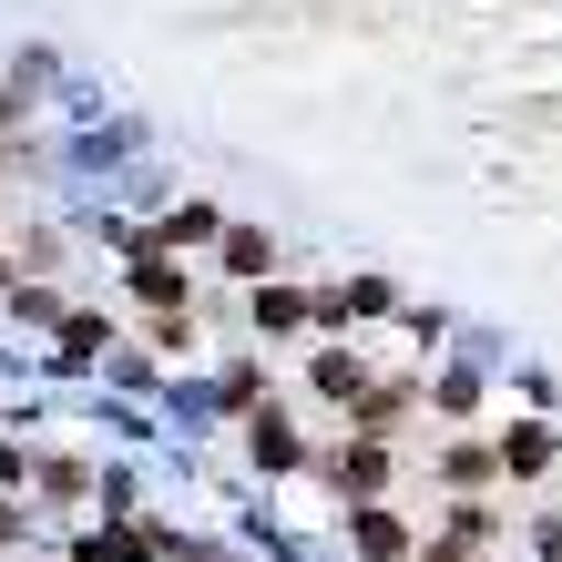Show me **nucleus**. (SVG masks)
<instances>
[{
    "instance_id": "nucleus-1",
    "label": "nucleus",
    "mask_w": 562,
    "mask_h": 562,
    "mask_svg": "<svg viewBox=\"0 0 562 562\" xmlns=\"http://www.w3.org/2000/svg\"><path fill=\"white\" fill-rule=\"evenodd\" d=\"M327 502H400V440H369V429H338V440H317V471H307Z\"/></svg>"
},
{
    "instance_id": "nucleus-2",
    "label": "nucleus",
    "mask_w": 562,
    "mask_h": 562,
    "mask_svg": "<svg viewBox=\"0 0 562 562\" xmlns=\"http://www.w3.org/2000/svg\"><path fill=\"white\" fill-rule=\"evenodd\" d=\"M236 440H246V471H256V481H307V471H317V440L296 429L286 400H256V409L236 419Z\"/></svg>"
},
{
    "instance_id": "nucleus-3",
    "label": "nucleus",
    "mask_w": 562,
    "mask_h": 562,
    "mask_svg": "<svg viewBox=\"0 0 562 562\" xmlns=\"http://www.w3.org/2000/svg\"><path fill=\"white\" fill-rule=\"evenodd\" d=\"M338 542H348V562H419L429 521L400 512V502H348V512H338Z\"/></svg>"
},
{
    "instance_id": "nucleus-4",
    "label": "nucleus",
    "mask_w": 562,
    "mask_h": 562,
    "mask_svg": "<svg viewBox=\"0 0 562 562\" xmlns=\"http://www.w3.org/2000/svg\"><path fill=\"white\" fill-rule=\"evenodd\" d=\"M429 379V419L440 429H481V409H491V369H481V338L471 348H450L440 369H419Z\"/></svg>"
},
{
    "instance_id": "nucleus-5",
    "label": "nucleus",
    "mask_w": 562,
    "mask_h": 562,
    "mask_svg": "<svg viewBox=\"0 0 562 562\" xmlns=\"http://www.w3.org/2000/svg\"><path fill=\"white\" fill-rule=\"evenodd\" d=\"M429 471H440V502H491V491H502V450H491V429H450V440L429 450Z\"/></svg>"
},
{
    "instance_id": "nucleus-6",
    "label": "nucleus",
    "mask_w": 562,
    "mask_h": 562,
    "mask_svg": "<svg viewBox=\"0 0 562 562\" xmlns=\"http://www.w3.org/2000/svg\"><path fill=\"white\" fill-rule=\"evenodd\" d=\"M369 379H379V369H369V348H358V338H317V348H307V400H317L327 419H348L358 400H369Z\"/></svg>"
},
{
    "instance_id": "nucleus-7",
    "label": "nucleus",
    "mask_w": 562,
    "mask_h": 562,
    "mask_svg": "<svg viewBox=\"0 0 562 562\" xmlns=\"http://www.w3.org/2000/svg\"><path fill=\"white\" fill-rule=\"evenodd\" d=\"M256 400H277V379H267V358H225V369L205 379V389H175V409H194V419H225L236 429Z\"/></svg>"
},
{
    "instance_id": "nucleus-8",
    "label": "nucleus",
    "mask_w": 562,
    "mask_h": 562,
    "mask_svg": "<svg viewBox=\"0 0 562 562\" xmlns=\"http://www.w3.org/2000/svg\"><path fill=\"white\" fill-rule=\"evenodd\" d=\"M246 327L256 338H317V277H267V286H246Z\"/></svg>"
},
{
    "instance_id": "nucleus-9",
    "label": "nucleus",
    "mask_w": 562,
    "mask_h": 562,
    "mask_svg": "<svg viewBox=\"0 0 562 562\" xmlns=\"http://www.w3.org/2000/svg\"><path fill=\"white\" fill-rule=\"evenodd\" d=\"M491 450H502V491H542V481L562 471V450H552V419H532V409H512L502 429H491Z\"/></svg>"
},
{
    "instance_id": "nucleus-10",
    "label": "nucleus",
    "mask_w": 562,
    "mask_h": 562,
    "mask_svg": "<svg viewBox=\"0 0 562 562\" xmlns=\"http://www.w3.org/2000/svg\"><path fill=\"white\" fill-rule=\"evenodd\" d=\"M429 419V379L400 369V379H369V400L348 409V429H369V440H409V429Z\"/></svg>"
},
{
    "instance_id": "nucleus-11",
    "label": "nucleus",
    "mask_w": 562,
    "mask_h": 562,
    "mask_svg": "<svg viewBox=\"0 0 562 562\" xmlns=\"http://www.w3.org/2000/svg\"><path fill=\"white\" fill-rule=\"evenodd\" d=\"M123 286H134V296H144L154 317H175V307H194V267H184V256H164L154 236H144V246H123Z\"/></svg>"
},
{
    "instance_id": "nucleus-12",
    "label": "nucleus",
    "mask_w": 562,
    "mask_h": 562,
    "mask_svg": "<svg viewBox=\"0 0 562 562\" xmlns=\"http://www.w3.org/2000/svg\"><path fill=\"white\" fill-rule=\"evenodd\" d=\"M205 267H215L225 286H267V277H286V246L267 236V225H236V215H225V236H215Z\"/></svg>"
},
{
    "instance_id": "nucleus-13",
    "label": "nucleus",
    "mask_w": 562,
    "mask_h": 562,
    "mask_svg": "<svg viewBox=\"0 0 562 562\" xmlns=\"http://www.w3.org/2000/svg\"><path fill=\"white\" fill-rule=\"evenodd\" d=\"M144 236L164 246V256H215V236H225V205L215 194H175V205H164Z\"/></svg>"
},
{
    "instance_id": "nucleus-14",
    "label": "nucleus",
    "mask_w": 562,
    "mask_h": 562,
    "mask_svg": "<svg viewBox=\"0 0 562 562\" xmlns=\"http://www.w3.org/2000/svg\"><path fill=\"white\" fill-rule=\"evenodd\" d=\"M123 348V327H113V307H72L52 327V369H103V358Z\"/></svg>"
},
{
    "instance_id": "nucleus-15",
    "label": "nucleus",
    "mask_w": 562,
    "mask_h": 562,
    "mask_svg": "<svg viewBox=\"0 0 562 562\" xmlns=\"http://www.w3.org/2000/svg\"><path fill=\"white\" fill-rule=\"evenodd\" d=\"M429 532H450L460 552H502L512 502H502V491H491V502H440V512H429Z\"/></svg>"
},
{
    "instance_id": "nucleus-16",
    "label": "nucleus",
    "mask_w": 562,
    "mask_h": 562,
    "mask_svg": "<svg viewBox=\"0 0 562 562\" xmlns=\"http://www.w3.org/2000/svg\"><path fill=\"white\" fill-rule=\"evenodd\" d=\"M338 286H348V327H389V317L409 307V296H400V277H389V267H348Z\"/></svg>"
},
{
    "instance_id": "nucleus-17",
    "label": "nucleus",
    "mask_w": 562,
    "mask_h": 562,
    "mask_svg": "<svg viewBox=\"0 0 562 562\" xmlns=\"http://www.w3.org/2000/svg\"><path fill=\"white\" fill-rule=\"evenodd\" d=\"M31 491H42V502H92V491H103V471H92V460H72V450H42V460H31Z\"/></svg>"
},
{
    "instance_id": "nucleus-18",
    "label": "nucleus",
    "mask_w": 562,
    "mask_h": 562,
    "mask_svg": "<svg viewBox=\"0 0 562 562\" xmlns=\"http://www.w3.org/2000/svg\"><path fill=\"white\" fill-rule=\"evenodd\" d=\"M400 338L419 348V369H440L450 338H460V317H450V307H419V296H409V307H400Z\"/></svg>"
},
{
    "instance_id": "nucleus-19",
    "label": "nucleus",
    "mask_w": 562,
    "mask_h": 562,
    "mask_svg": "<svg viewBox=\"0 0 562 562\" xmlns=\"http://www.w3.org/2000/svg\"><path fill=\"white\" fill-rule=\"evenodd\" d=\"M0 307H11L21 327H61V317H72V296L42 286V277H11V296H0Z\"/></svg>"
},
{
    "instance_id": "nucleus-20",
    "label": "nucleus",
    "mask_w": 562,
    "mask_h": 562,
    "mask_svg": "<svg viewBox=\"0 0 562 562\" xmlns=\"http://www.w3.org/2000/svg\"><path fill=\"white\" fill-rule=\"evenodd\" d=\"M512 409H532V419H562V389H552V369H512Z\"/></svg>"
},
{
    "instance_id": "nucleus-21",
    "label": "nucleus",
    "mask_w": 562,
    "mask_h": 562,
    "mask_svg": "<svg viewBox=\"0 0 562 562\" xmlns=\"http://www.w3.org/2000/svg\"><path fill=\"white\" fill-rule=\"evenodd\" d=\"M144 348H154V358H184V348H194V307H175V317H144Z\"/></svg>"
},
{
    "instance_id": "nucleus-22",
    "label": "nucleus",
    "mask_w": 562,
    "mask_h": 562,
    "mask_svg": "<svg viewBox=\"0 0 562 562\" xmlns=\"http://www.w3.org/2000/svg\"><path fill=\"white\" fill-rule=\"evenodd\" d=\"M521 542H532V552H542V562H562V502H542V512H532V521H521Z\"/></svg>"
},
{
    "instance_id": "nucleus-23",
    "label": "nucleus",
    "mask_w": 562,
    "mask_h": 562,
    "mask_svg": "<svg viewBox=\"0 0 562 562\" xmlns=\"http://www.w3.org/2000/svg\"><path fill=\"white\" fill-rule=\"evenodd\" d=\"M317 338H358V327H348V286H338V277L317 286Z\"/></svg>"
},
{
    "instance_id": "nucleus-24",
    "label": "nucleus",
    "mask_w": 562,
    "mask_h": 562,
    "mask_svg": "<svg viewBox=\"0 0 562 562\" xmlns=\"http://www.w3.org/2000/svg\"><path fill=\"white\" fill-rule=\"evenodd\" d=\"M31 460H42V450H21V440H0V502H21V491H31Z\"/></svg>"
},
{
    "instance_id": "nucleus-25",
    "label": "nucleus",
    "mask_w": 562,
    "mask_h": 562,
    "mask_svg": "<svg viewBox=\"0 0 562 562\" xmlns=\"http://www.w3.org/2000/svg\"><path fill=\"white\" fill-rule=\"evenodd\" d=\"M419 562H481V552H460L450 532H429V542H419Z\"/></svg>"
},
{
    "instance_id": "nucleus-26",
    "label": "nucleus",
    "mask_w": 562,
    "mask_h": 562,
    "mask_svg": "<svg viewBox=\"0 0 562 562\" xmlns=\"http://www.w3.org/2000/svg\"><path fill=\"white\" fill-rule=\"evenodd\" d=\"M21 532H31V512H21V502H0V552H11Z\"/></svg>"
},
{
    "instance_id": "nucleus-27",
    "label": "nucleus",
    "mask_w": 562,
    "mask_h": 562,
    "mask_svg": "<svg viewBox=\"0 0 562 562\" xmlns=\"http://www.w3.org/2000/svg\"><path fill=\"white\" fill-rule=\"evenodd\" d=\"M0 296H11V267H0Z\"/></svg>"
},
{
    "instance_id": "nucleus-28",
    "label": "nucleus",
    "mask_w": 562,
    "mask_h": 562,
    "mask_svg": "<svg viewBox=\"0 0 562 562\" xmlns=\"http://www.w3.org/2000/svg\"><path fill=\"white\" fill-rule=\"evenodd\" d=\"M552 450H562V419H552Z\"/></svg>"
},
{
    "instance_id": "nucleus-29",
    "label": "nucleus",
    "mask_w": 562,
    "mask_h": 562,
    "mask_svg": "<svg viewBox=\"0 0 562 562\" xmlns=\"http://www.w3.org/2000/svg\"><path fill=\"white\" fill-rule=\"evenodd\" d=\"M481 562H502V552H481Z\"/></svg>"
},
{
    "instance_id": "nucleus-30",
    "label": "nucleus",
    "mask_w": 562,
    "mask_h": 562,
    "mask_svg": "<svg viewBox=\"0 0 562 562\" xmlns=\"http://www.w3.org/2000/svg\"><path fill=\"white\" fill-rule=\"evenodd\" d=\"M0 562H11V552H0Z\"/></svg>"
}]
</instances>
